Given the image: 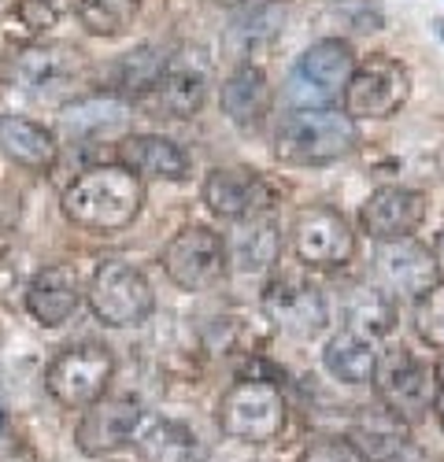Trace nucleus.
<instances>
[{
  "label": "nucleus",
  "mask_w": 444,
  "mask_h": 462,
  "mask_svg": "<svg viewBox=\"0 0 444 462\" xmlns=\"http://www.w3.org/2000/svg\"><path fill=\"white\" fill-rule=\"evenodd\" d=\"M144 204V185L119 163L89 167L63 189V215L89 234H119L134 226Z\"/></svg>",
  "instance_id": "obj_1"
},
{
  "label": "nucleus",
  "mask_w": 444,
  "mask_h": 462,
  "mask_svg": "<svg viewBox=\"0 0 444 462\" xmlns=\"http://www.w3.org/2000/svg\"><path fill=\"white\" fill-rule=\"evenodd\" d=\"M356 148L359 126L338 107H292L274 134V156L289 167H322Z\"/></svg>",
  "instance_id": "obj_2"
},
{
  "label": "nucleus",
  "mask_w": 444,
  "mask_h": 462,
  "mask_svg": "<svg viewBox=\"0 0 444 462\" xmlns=\"http://www.w3.org/2000/svg\"><path fill=\"white\" fill-rule=\"evenodd\" d=\"M285 396L267 377H241L218 400V430L241 444H271L285 430Z\"/></svg>",
  "instance_id": "obj_3"
},
{
  "label": "nucleus",
  "mask_w": 444,
  "mask_h": 462,
  "mask_svg": "<svg viewBox=\"0 0 444 462\" xmlns=\"http://www.w3.org/2000/svg\"><path fill=\"white\" fill-rule=\"evenodd\" d=\"M356 63L359 60L345 37H322L289 70V82H285L289 104L292 107H333L341 100Z\"/></svg>",
  "instance_id": "obj_4"
},
{
  "label": "nucleus",
  "mask_w": 444,
  "mask_h": 462,
  "mask_svg": "<svg viewBox=\"0 0 444 462\" xmlns=\"http://www.w3.org/2000/svg\"><path fill=\"white\" fill-rule=\"evenodd\" d=\"M86 296H89L93 315L111 329L141 326L156 311V292L148 285V278L123 259H104L89 278Z\"/></svg>",
  "instance_id": "obj_5"
},
{
  "label": "nucleus",
  "mask_w": 444,
  "mask_h": 462,
  "mask_svg": "<svg viewBox=\"0 0 444 462\" xmlns=\"http://www.w3.org/2000/svg\"><path fill=\"white\" fill-rule=\"evenodd\" d=\"M116 374V359H111L107 344L97 340H82L63 348L49 370H45V389L49 396L67 407V411H86L89 403H97L107 393V381Z\"/></svg>",
  "instance_id": "obj_6"
},
{
  "label": "nucleus",
  "mask_w": 444,
  "mask_h": 462,
  "mask_svg": "<svg viewBox=\"0 0 444 462\" xmlns=\"http://www.w3.org/2000/svg\"><path fill=\"white\" fill-rule=\"evenodd\" d=\"M370 381H375L382 407L393 411L407 426L422 421L426 411L433 407V370L412 348H403V344L378 352V366Z\"/></svg>",
  "instance_id": "obj_7"
},
{
  "label": "nucleus",
  "mask_w": 444,
  "mask_h": 462,
  "mask_svg": "<svg viewBox=\"0 0 444 462\" xmlns=\"http://www.w3.org/2000/svg\"><path fill=\"white\" fill-rule=\"evenodd\" d=\"M412 97V70L393 56H370L356 63L341 93L348 119H389Z\"/></svg>",
  "instance_id": "obj_8"
},
{
  "label": "nucleus",
  "mask_w": 444,
  "mask_h": 462,
  "mask_svg": "<svg viewBox=\"0 0 444 462\" xmlns=\"http://www.w3.org/2000/svg\"><path fill=\"white\" fill-rule=\"evenodd\" d=\"M264 315L289 340H315L329 326V303L315 282L282 274L264 289Z\"/></svg>",
  "instance_id": "obj_9"
},
{
  "label": "nucleus",
  "mask_w": 444,
  "mask_h": 462,
  "mask_svg": "<svg viewBox=\"0 0 444 462\" xmlns=\"http://www.w3.org/2000/svg\"><path fill=\"white\" fill-rule=\"evenodd\" d=\"M163 271L181 292L211 289L227 271V245L211 226H185L163 248Z\"/></svg>",
  "instance_id": "obj_10"
},
{
  "label": "nucleus",
  "mask_w": 444,
  "mask_h": 462,
  "mask_svg": "<svg viewBox=\"0 0 444 462\" xmlns=\"http://www.w3.org/2000/svg\"><path fill=\"white\" fill-rule=\"evenodd\" d=\"M292 252L304 266L315 271H338L356 255V234L338 208H304L292 222Z\"/></svg>",
  "instance_id": "obj_11"
},
{
  "label": "nucleus",
  "mask_w": 444,
  "mask_h": 462,
  "mask_svg": "<svg viewBox=\"0 0 444 462\" xmlns=\"http://www.w3.org/2000/svg\"><path fill=\"white\" fill-rule=\"evenodd\" d=\"M375 278L389 296L419 300L426 289L440 282V266L426 245H419L415 237H400V241H382L375 248Z\"/></svg>",
  "instance_id": "obj_12"
},
{
  "label": "nucleus",
  "mask_w": 444,
  "mask_h": 462,
  "mask_svg": "<svg viewBox=\"0 0 444 462\" xmlns=\"http://www.w3.org/2000/svg\"><path fill=\"white\" fill-rule=\"evenodd\" d=\"M141 400L134 396H100L97 403L86 407L79 430H74V444H79L82 455L100 458L111 455L134 440L137 426H141Z\"/></svg>",
  "instance_id": "obj_13"
},
{
  "label": "nucleus",
  "mask_w": 444,
  "mask_h": 462,
  "mask_svg": "<svg viewBox=\"0 0 444 462\" xmlns=\"http://www.w3.org/2000/svg\"><path fill=\"white\" fill-rule=\"evenodd\" d=\"M426 222V197L419 189L407 185H382L375 189L359 208V226L366 237L382 241H400L415 237V229Z\"/></svg>",
  "instance_id": "obj_14"
},
{
  "label": "nucleus",
  "mask_w": 444,
  "mask_h": 462,
  "mask_svg": "<svg viewBox=\"0 0 444 462\" xmlns=\"http://www.w3.org/2000/svg\"><path fill=\"white\" fill-rule=\"evenodd\" d=\"M200 197H204V204H208V211L215 218L241 222V218L259 215L271 204V189H267L264 178H259L255 171H248V167H215L204 178Z\"/></svg>",
  "instance_id": "obj_15"
},
{
  "label": "nucleus",
  "mask_w": 444,
  "mask_h": 462,
  "mask_svg": "<svg viewBox=\"0 0 444 462\" xmlns=\"http://www.w3.org/2000/svg\"><path fill=\"white\" fill-rule=\"evenodd\" d=\"M82 296L86 292H82L79 274H74V266L56 263V266H45V271H37L30 278V285H26V311L42 326L56 329V326L70 322V315L82 307Z\"/></svg>",
  "instance_id": "obj_16"
},
{
  "label": "nucleus",
  "mask_w": 444,
  "mask_h": 462,
  "mask_svg": "<svg viewBox=\"0 0 444 462\" xmlns=\"http://www.w3.org/2000/svg\"><path fill=\"white\" fill-rule=\"evenodd\" d=\"M119 167L137 174L141 181H181L190 178L185 148L160 134H134L119 141Z\"/></svg>",
  "instance_id": "obj_17"
},
{
  "label": "nucleus",
  "mask_w": 444,
  "mask_h": 462,
  "mask_svg": "<svg viewBox=\"0 0 444 462\" xmlns=\"http://www.w3.org/2000/svg\"><path fill=\"white\" fill-rule=\"evenodd\" d=\"M15 74L23 89L37 97H52L56 89H67L82 74V52L70 45H30L19 56Z\"/></svg>",
  "instance_id": "obj_18"
},
{
  "label": "nucleus",
  "mask_w": 444,
  "mask_h": 462,
  "mask_svg": "<svg viewBox=\"0 0 444 462\" xmlns=\"http://www.w3.org/2000/svg\"><path fill=\"white\" fill-rule=\"evenodd\" d=\"M0 152L30 174H49L56 167V134L26 115H0Z\"/></svg>",
  "instance_id": "obj_19"
},
{
  "label": "nucleus",
  "mask_w": 444,
  "mask_h": 462,
  "mask_svg": "<svg viewBox=\"0 0 444 462\" xmlns=\"http://www.w3.org/2000/svg\"><path fill=\"white\" fill-rule=\"evenodd\" d=\"M222 111L227 119L237 126V130H255L259 123L267 119L271 111V79L264 67H252V63H241L227 82H222Z\"/></svg>",
  "instance_id": "obj_20"
},
{
  "label": "nucleus",
  "mask_w": 444,
  "mask_h": 462,
  "mask_svg": "<svg viewBox=\"0 0 444 462\" xmlns=\"http://www.w3.org/2000/svg\"><path fill=\"white\" fill-rule=\"evenodd\" d=\"M227 245V263L234 266L237 274H267L271 266L282 255V234L271 218H241L234 222V234Z\"/></svg>",
  "instance_id": "obj_21"
},
{
  "label": "nucleus",
  "mask_w": 444,
  "mask_h": 462,
  "mask_svg": "<svg viewBox=\"0 0 444 462\" xmlns=\"http://www.w3.org/2000/svg\"><path fill=\"white\" fill-rule=\"evenodd\" d=\"M289 15L285 0H241L230 12V30H227V45L234 56H252L255 49H264L267 42L282 33Z\"/></svg>",
  "instance_id": "obj_22"
},
{
  "label": "nucleus",
  "mask_w": 444,
  "mask_h": 462,
  "mask_svg": "<svg viewBox=\"0 0 444 462\" xmlns=\"http://www.w3.org/2000/svg\"><path fill=\"white\" fill-rule=\"evenodd\" d=\"M134 448L144 462H200L204 448L190 426H181L174 418H141L134 433Z\"/></svg>",
  "instance_id": "obj_23"
},
{
  "label": "nucleus",
  "mask_w": 444,
  "mask_h": 462,
  "mask_svg": "<svg viewBox=\"0 0 444 462\" xmlns=\"http://www.w3.org/2000/svg\"><path fill=\"white\" fill-rule=\"evenodd\" d=\"M348 440L352 448L363 455V462H389L396 451H403L412 444V433H407V421H400L393 411L375 407V411H359L348 426Z\"/></svg>",
  "instance_id": "obj_24"
},
{
  "label": "nucleus",
  "mask_w": 444,
  "mask_h": 462,
  "mask_svg": "<svg viewBox=\"0 0 444 462\" xmlns=\"http://www.w3.org/2000/svg\"><path fill=\"white\" fill-rule=\"evenodd\" d=\"M130 115H134V104L123 97H82L63 107V130L70 137L100 141V137L123 134L130 126Z\"/></svg>",
  "instance_id": "obj_25"
},
{
  "label": "nucleus",
  "mask_w": 444,
  "mask_h": 462,
  "mask_svg": "<svg viewBox=\"0 0 444 462\" xmlns=\"http://www.w3.org/2000/svg\"><path fill=\"white\" fill-rule=\"evenodd\" d=\"M204 93H208V74L174 63L163 74V82L148 97H141L137 104H144L148 111H156V115H167V119H190L193 111H200Z\"/></svg>",
  "instance_id": "obj_26"
},
{
  "label": "nucleus",
  "mask_w": 444,
  "mask_h": 462,
  "mask_svg": "<svg viewBox=\"0 0 444 462\" xmlns=\"http://www.w3.org/2000/svg\"><path fill=\"white\" fill-rule=\"evenodd\" d=\"M322 366L341 384H366L370 377H375V366H378V340L359 337L352 329H341L326 344Z\"/></svg>",
  "instance_id": "obj_27"
},
{
  "label": "nucleus",
  "mask_w": 444,
  "mask_h": 462,
  "mask_svg": "<svg viewBox=\"0 0 444 462\" xmlns=\"http://www.w3.org/2000/svg\"><path fill=\"white\" fill-rule=\"evenodd\" d=\"M396 322V307L393 296L382 285H356L345 300V329L378 340L393 329Z\"/></svg>",
  "instance_id": "obj_28"
},
{
  "label": "nucleus",
  "mask_w": 444,
  "mask_h": 462,
  "mask_svg": "<svg viewBox=\"0 0 444 462\" xmlns=\"http://www.w3.org/2000/svg\"><path fill=\"white\" fill-rule=\"evenodd\" d=\"M171 67H174V56L163 45H141L137 52H130L123 60V70H119V86L130 97V104H137L141 97L153 93Z\"/></svg>",
  "instance_id": "obj_29"
},
{
  "label": "nucleus",
  "mask_w": 444,
  "mask_h": 462,
  "mask_svg": "<svg viewBox=\"0 0 444 462\" xmlns=\"http://www.w3.org/2000/svg\"><path fill=\"white\" fill-rule=\"evenodd\" d=\"M141 0H74V15L93 37H119L134 26Z\"/></svg>",
  "instance_id": "obj_30"
},
{
  "label": "nucleus",
  "mask_w": 444,
  "mask_h": 462,
  "mask_svg": "<svg viewBox=\"0 0 444 462\" xmlns=\"http://www.w3.org/2000/svg\"><path fill=\"white\" fill-rule=\"evenodd\" d=\"M415 329L433 352H444V282L426 289L415 303Z\"/></svg>",
  "instance_id": "obj_31"
},
{
  "label": "nucleus",
  "mask_w": 444,
  "mask_h": 462,
  "mask_svg": "<svg viewBox=\"0 0 444 462\" xmlns=\"http://www.w3.org/2000/svg\"><path fill=\"white\" fill-rule=\"evenodd\" d=\"M329 15L338 19L341 26L356 30V33H366V30H382L385 26V15L375 0H333L329 5Z\"/></svg>",
  "instance_id": "obj_32"
},
{
  "label": "nucleus",
  "mask_w": 444,
  "mask_h": 462,
  "mask_svg": "<svg viewBox=\"0 0 444 462\" xmlns=\"http://www.w3.org/2000/svg\"><path fill=\"white\" fill-rule=\"evenodd\" d=\"M296 462H363V455L352 448L348 437H315Z\"/></svg>",
  "instance_id": "obj_33"
},
{
  "label": "nucleus",
  "mask_w": 444,
  "mask_h": 462,
  "mask_svg": "<svg viewBox=\"0 0 444 462\" xmlns=\"http://www.w3.org/2000/svg\"><path fill=\"white\" fill-rule=\"evenodd\" d=\"M8 23H19L26 30V37H37L56 23V5L52 0H15Z\"/></svg>",
  "instance_id": "obj_34"
},
{
  "label": "nucleus",
  "mask_w": 444,
  "mask_h": 462,
  "mask_svg": "<svg viewBox=\"0 0 444 462\" xmlns=\"http://www.w3.org/2000/svg\"><path fill=\"white\" fill-rule=\"evenodd\" d=\"M412 167L419 171V178H444V137L437 144H422L415 152Z\"/></svg>",
  "instance_id": "obj_35"
},
{
  "label": "nucleus",
  "mask_w": 444,
  "mask_h": 462,
  "mask_svg": "<svg viewBox=\"0 0 444 462\" xmlns=\"http://www.w3.org/2000/svg\"><path fill=\"white\" fill-rule=\"evenodd\" d=\"M433 414H437L440 430H444V359L433 366Z\"/></svg>",
  "instance_id": "obj_36"
},
{
  "label": "nucleus",
  "mask_w": 444,
  "mask_h": 462,
  "mask_svg": "<svg viewBox=\"0 0 444 462\" xmlns=\"http://www.w3.org/2000/svg\"><path fill=\"white\" fill-rule=\"evenodd\" d=\"M389 462H430V458H426V455H422L415 444H407V448H403V451H396Z\"/></svg>",
  "instance_id": "obj_37"
},
{
  "label": "nucleus",
  "mask_w": 444,
  "mask_h": 462,
  "mask_svg": "<svg viewBox=\"0 0 444 462\" xmlns=\"http://www.w3.org/2000/svg\"><path fill=\"white\" fill-rule=\"evenodd\" d=\"M433 255H437V266H444V234L437 237V252Z\"/></svg>",
  "instance_id": "obj_38"
},
{
  "label": "nucleus",
  "mask_w": 444,
  "mask_h": 462,
  "mask_svg": "<svg viewBox=\"0 0 444 462\" xmlns=\"http://www.w3.org/2000/svg\"><path fill=\"white\" fill-rule=\"evenodd\" d=\"M433 33H437L440 42H444V15H437V19H433Z\"/></svg>",
  "instance_id": "obj_39"
},
{
  "label": "nucleus",
  "mask_w": 444,
  "mask_h": 462,
  "mask_svg": "<svg viewBox=\"0 0 444 462\" xmlns=\"http://www.w3.org/2000/svg\"><path fill=\"white\" fill-rule=\"evenodd\" d=\"M215 5H241V0H215Z\"/></svg>",
  "instance_id": "obj_40"
}]
</instances>
